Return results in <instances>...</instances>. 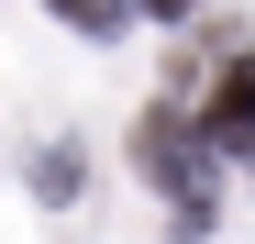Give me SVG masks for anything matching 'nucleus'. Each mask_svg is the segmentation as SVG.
Here are the masks:
<instances>
[{"label": "nucleus", "mask_w": 255, "mask_h": 244, "mask_svg": "<svg viewBox=\"0 0 255 244\" xmlns=\"http://www.w3.org/2000/svg\"><path fill=\"white\" fill-rule=\"evenodd\" d=\"M133 167H144L155 189H178V200H211L200 144H189V122H178V111H144V122H133Z\"/></svg>", "instance_id": "obj_1"}, {"label": "nucleus", "mask_w": 255, "mask_h": 244, "mask_svg": "<svg viewBox=\"0 0 255 244\" xmlns=\"http://www.w3.org/2000/svg\"><path fill=\"white\" fill-rule=\"evenodd\" d=\"M244 144H255V56H222L211 111H200V155H244Z\"/></svg>", "instance_id": "obj_2"}, {"label": "nucleus", "mask_w": 255, "mask_h": 244, "mask_svg": "<svg viewBox=\"0 0 255 244\" xmlns=\"http://www.w3.org/2000/svg\"><path fill=\"white\" fill-rule=\"evenodd\" d=\"M122 11L133 0H56V22H78V33H122Z\"/></svg>", "instance_id": "obj_3"}, {"label": "nucleus", "mask_w": 255, "mask_h": 244, "mask_svg": "<svg viewBox=\"0 0 255 244\" xmlns=\"http://www.w3.org/2000/svg\"><path fill=\"white\" fill-rule=\"evenodd\" d=\"M133 11H155V22H178V11H200V0H133Z\"/></svg>", "instance_id": "obj_4"}]
</instances>
